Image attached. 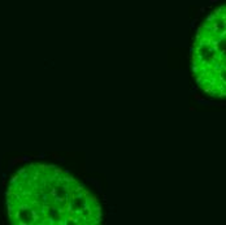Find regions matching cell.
Masks as SVG:
<instances>
[{
  "mask_svg": "<svg viewBox=\"0 0 226 225\" xmlns=\"http://www.w3.org/2000/svg\"><path fill=\"white\" fill-rule=\"evenodd\" d=\"M78 181L49 164H30L11 178L7 190L8 216L20 225L82 224L78 208H91L86 191H77Z\"/></svg>",
  "mask_w": 226,
  "mask_h": 225,
  "instance_id": "cell-1",
  "label": "cell"
},
{
  "mask_svg": "<svg viewBox=\"0 0 226 225\" xmlns=\"http://www.w3.org/2000/svg\"><path fill=\"white\" fill-rule=\"evenodd\" d=\"M191 54L196 85L212 98H226V4L199 25Z\"/></svg>",
  "mask_w": 226,
  "mask_h": 225,
  "instance_id": "cell-2",
  "label": "cell"
}]
</instances>
